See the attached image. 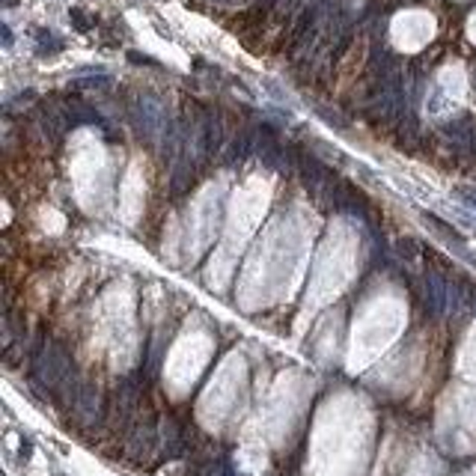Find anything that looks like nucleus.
<instances>
[{
  "mask_svg": "<svg viewBox=\"0 0 476 476\" xmlns=\"http://www.w3.org/2000/svg\"><path fill=\"white\" fill-rule=\"evenodd\" d=\"M429 295H432V310L435 313L444 310V283L438 277H429Z\"/></svg>",
  "mask_w": 476,
  "mask_h": 476,
  "instance_id": "f257e3e1",
  "label": "nucleus"
},
{
  "mask_svg": "<svg viewBox=\"0 0 476 476\" xmlns=\"http://www.w3.org/2000/svg\"><path fill=\"white\" fill-rule=\"evenodd\" d=\"M458 194L465 197V202H470V206L476 209V191H473V188H458Z\"/></svg>",
  "mask_w": 476,
  "mask_h": 476,
  "instance_id": "f03ea898",
  "label": "nucleus"
},
{
  "mask_svg": "<svg viewBox=\"0 0 476 476\" xmlns=\"http://www.w3.org/2000/svg\"><path fill=\"white\" fill-rule=\"evenodd\" d=\"M4 42L12 45V33H9V27H4Z\"/></svg>",
  "mask_w": 476,
  "mask_h": 476,
  "instance_id": "7ed1b4c3",
  "label": "nucleus"
},
{
  "mask_svg": "<svg viewBox=\"0 0 476 476\" xmlns=\"http://www.w3.org/2000/svg\"><path fill=\"white\" fill-rule=\"evenodd\" d=\"M15 4H19V0H6V6H15Z\"/></svg>",
  "mask_w": 476,
  "mask_h": 476,
  "instance_id": "20e7f679",
  "label": "nucleus"
},
{
  "mask_svg": "<svg viewBox=\"0 0 476 476\" xmlns=\"http://www.w3.org/2000/svg\"><path fill=\"white\" fill-rule=\"evenodd\" d=\"M473 304H476V295H473Z\"/></svg>",
  "mask_w": 476,
  "mask_h": 476,
  "instance_id": "39448f33",
  "label": "nucleus"
}]
</instances>
